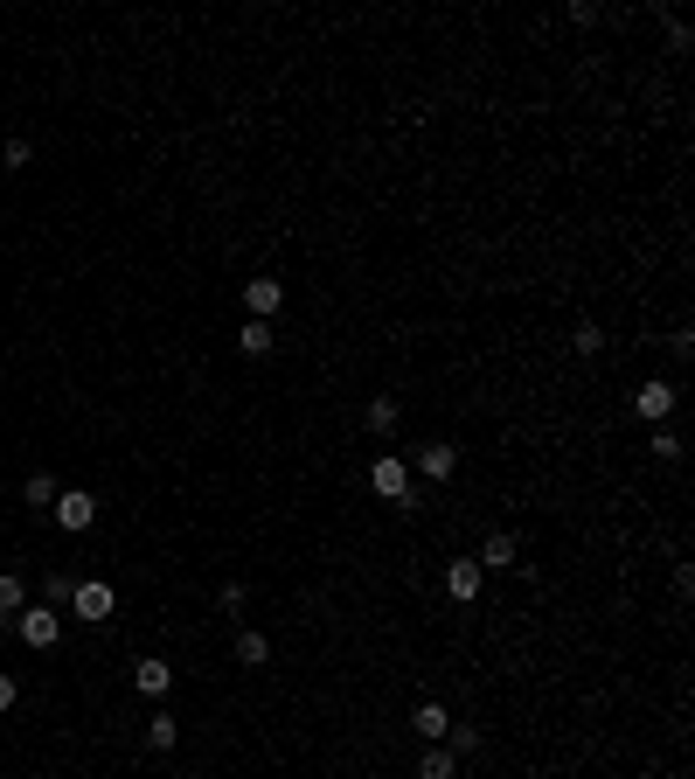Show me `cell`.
Listing matches in <instances>:
<instances>
[{
	"instance_id": "obj_20",
	"label": "cell",
	"mask_w": 695,
	"mask_h": 779,
	"mask_svg": "<svg viewBox=\"0 0 695 779\" xmlns=\"http://www.w3.org/2000/svg\"><path fill=\"white\" fill-rule=\"evenodd\" d=\"M21 606H28V592H21V578H14V571H0V620H14Z\"/></svg>"
},
{
	"instance_id": "obj_14",
	"label": "cell",
	"mask_w": 695,
	"mask_h": 779,
	"mask_svg": "<svg viewBox=\"0 0 695 779\" xmlns=\"http://www.w3.org/2000/svg\"><path fill=\"white\" fill-rule=\"evenodd\" d=\"M237 661H244V668H265V661H272V640H265L258 626H244V633H237Z\"/></svg>"
},
{
	"instance_id": "obj_21",
	"label": "cell",
	"mask_w": 695,
	"mask_h": 779,
	"mask_svg": "<svg viewBox=\"0 0 695 779\" xmlns=\"http://www.w3.org/2000/svg\"><path fill=\"white\" fill-rule=\"evenodd\" d=\"M70 592H77L70 571H49V578H42V599H49V606H70Z\"/></svg>"
},
{
	"instance_id": "obj_23",
	"label": "cell",
	"mask_w": 695,
	"mask_h": 779,
	"mask_svg": "<svg viewBox=\"0 0 695 779\" xmlns=\"http://www.w3.org/2000/svg\"><path fill=\"white\" fill-rule=\"evenodd\" d=\"M0 160H7V167H28V160H35V147H28V140H7V154H0Z\"/></svg>"
},
{
	"instance_id": "obj_19",
	"label": "cell",
	"mask_w": 695,
	"mask_h": 779,
	"mask_svg": "<svg viewBox=\"0 0 695 779\" xmlns=\"http://www.w3.org/2000/svg\"><path fill=\"white\" fill-rule=\"evenodd\" d=\"M445 752H452V759H473V752H480V731H473V724H452V731H445Z\"/></svg>"
},
{
	"instance_id": "obj_10",
	"label": "cell",
	"mask_w": 695,
	"mask_h": 779,
	"mask_svg": "<svg viewBox=\"0 0 695 779\" xmlns=\"http://www.w3.org/2000/svg\"><path fill=\"white\" fill-rule=\"evenodd\" d=\"M244 307H251V320H272L285 307V286L278 279H244Z\"/></svg>"
},
{
	"instance_id": "obj_18",
	"label": "cell",
	"mask_w": 695,
	"mask_h": 779,
	"mask_svg": "<svg viewBox=\"0 0 695 779\" xmlns=\"http://www.w3.org/2000/svg\"><path fill=\"white\" fill-rule=\"evenodd\" d=\"M570 348H577V355L591 362V355L605 348V334H598V320H577V327H570Z\"/></svg>"
},
{
	"instance_id": "obj_5",
	"label": "cell",
	"mask_w": 695,
	"mask_h": 779,
	"mask_svg": "<svg viewBox=\"0 0 695 779\" xmlns=\"http://www.w3.org/2000/svg\"><path fill=\"white\" fill-rule=\"evenodd\" d=\"M411 731L424 738V745H445V731H452V710H445L438 696H424V703L411 710Z\"/></svg>"
},
{
	"instance_id": "obj_13",
	"label": "cell",
	"mask_w": 695,
	"mask_h": 779,
	"mask_svg": "<svg viewBox=\"0 0 695 779\" xmlns=\"http://www.w3.org/2000/svg\"><path fill=\"white\" fill-rule=\"evenodd\" d=\"M417 779H459V759H452L445 745H424V759H417Z\"/></svg>"
},
{
	"instance_id": "obj_4",
	"label": "cell",
	"mask_w": 695,
	"mask_h": 779,
	"mask_svg": "<svg viewBox=\"0 0 695 779\" xmlns=\"http://www.w3.org/2000/svg\"><path fill=\"white\" fill-rule=\"evenodd\" d=\"M49 515H56V522H63V529H70V536H84V529H91V522H98V494H84V487H63V494H56V508H49Z\"/></svg>"
},
{
	"instance_id": "obj_17",
	"label": "cell",
	"mask_w": 695,
	"mask_h": 779,
	"mask_svg": "<svg viewBox=\"0 0 695 779\" xmlns=\"http://www.w3.org/2000/svg\"><path fill=\"white\" fill-rule=\"evenodd\" d=\"M174 738H181V724H174L167 710H153V724H146V745H153V752H174Z\"/></svg>"
},
{
	"instance_id": "obj_12",
	"label": "cell",
	"mask_w": 695,
	"mask_h": 779,
	"mask_svg": "<svg viewBox=\"0 0 695 779\" xmlns=\"http://www.w3.org/2000/svg\"><path fill=\"white\" fill-rule=\"evenodd\" d=\"M480 585H487V571H480V564H473V557H459V564H452V571H445V592H452V599H459V606H466V599H480Z\"/></svg>"
},
{
	"instance_id": "obj_15",
	"label": "cell",
	"mask_w": 695,
	"mask_h": 779,
	"mask_svg": "<svg viewBox=\"0 0 695 779\" xmlns=\"http://www.w3.org/2000/svg\"><path fill=\"white\" fill-rule=\"evenodd\" d=\"M272 320H244V327H237V348H244V355H272Z\"/></svg>"
},
{
	"instance_id": "obj_1",
	"label": "cell",
	"mask_w": 695,
	"mask_h": 779,
	"mask_svg": "<svg viewBox=\"0 0 695 779\" xmlns=\"http://www.w3.org/2000/svg\"><path fill=\"white\" fill-rule=\"evenodd\" d=\"M369 487L390 501V508H417V487H411V467L397 460V453H376V467H369Z\"/></svg>"
},
{
	"instance_id": "obj_3",
	"label": "cell",
	"mask_w": 695,
	"mask_h": 779,
	"mask_svg": "<svg viewBox=\"0 0 695 779\" xmlns=\"http://www.w3.org/2000/svg\"><path fill=\"white\" fill-rule=\"evenodd\" d=\"M70 613H77V620H91V626H105L112 613H119V592H112L105 578H77V592H70Z\"/></svg>"
},
{
	"instance_id": "obj_22",
	"label": "cell",
	"mask_w": 695,
	"mask_h": 779,
	"mask_svg": "<svg viewBox=\"0 0 695 779\" xmlns=\"http://www.w3.org/2000/svg\"><path fill=\"white\" fill-rule=\"evenodd\" d=\"M654 460H682V432L661 425V432H654Z\"/></svg>"
},
{
	"instance_id": "obj_8",
	"label": "cell",
	"mask_w": 695,
	"mask_h": 779,
	"mask_svg": "<svg viewBox=\"0 0 695 779\" xmlns=\"http://www.w3.org/2000/svg\"><path fill=\"white\" fill-rule=\"evenodd\" d=\"M411 473L417 480H452V473H459V446H417Z\"/></svg>"
},
{
	"instance_id": "obj_6",
	"label": "cell",
	"mask_w": 695,
	"mask_h": 779,
	"mask_svg": "<svg viewBox=\"0 0 695 779\" xmlns=\"http://www.w3.org/2000/svg\"><path fill=\"white\" fill-rule=\"evenodd\" d=\"M633 411L647 418V425H668V411H675V383H640V397H633Z\"/></svg>"
},
{
	"instance_id": "obj_2",
	"label": "cell",
	"mask_w": 695,
	"mask_h": 779,
	"mask_svg": "<svg viewBox=\"0 0 695 779\" xmlns=\"http://www.w3.org/2000/svg\"><path fill=\"white\" fill-rule=\"evenodd\" d=\"M14 633H21V647L49 654V647L63 640V613H49V606H21V613H14Z\"/></svg>"
},
{
	"instance_id": "obj_24",
	"label": "cell",
	"mask_w": 695,
	"mask_h": 779,
	"mask_svg": "<svg viewBox=\"0 0 695 779\" xmlns=\"http://www.w3.org/2000/svg\"><path fill=\"white\" fill-rule=\"evenodd\" d=\"M14 696H21V682H14V675L0 668V710H14Z\"/></svg>"
},
{
	"instance_id": "obj_7",
	"label": "cell",
	"mask_w": 695,
	"mask_h": 779,
	"mask_svg": "<svg viewBox=\"0 0 695 779\" xmlns=\"http://www.w3.org/2000/svg\"><path fill=\"white\" fill-rule=\"evenodd\" d=\"M473 564H480V571H515V564H522V543H515L508 529H494V536L480 543V557H473Z\"/></svg>"
},
{
	"instance_id": "obj_11",
	"label": "cell",
	"mask_w": 695,
	"mask_h": 779,
	"mask_svg": "<svg viewBox=\"0 0 695 779\" xmlns=\"http://www.w3.org/2000/svg\"><path fill=\"white\" fill-rule=\"evenodd\" d=\"M362 418H369V432H376V439H390V432H397V425H404V404H397V397H390V390H376V397H369V411H362Z\"/></svg>"
},
{
	"instance_id": "obj_9",
	"label": "cell",
	"mask_w": 695,
	"mask_h": 779,
	"mask_svg": "<svg viewBox=\"0 0 695 779\" xmlns=\"http://www.w3.org/2000/svg\"><path fill=\"white\" fill-rule=\"evenodd\" d=\"M133 689H139V696H146V703H160V696L174 689V668H167L160 654H146V661H139V668H133Z\"/></svg>"
},
{
	"instance_id": "obj_16",
	"label": "cell",
	"mask_w": 695,
	"mask_h": 779,
	"mask_svg": "<svg viewBox=\"0 0 695 779\" xmlns=\"http://www.w3.org/2000/svg\"><path fill=\"white\" fill-rule=\"evenodd\" d=\"M56 494H63V487H56V480H49V473H35V480H28V487H21V501H28V508H35V515H49V508H56Z\"/></svg>"
}]
</instances>
